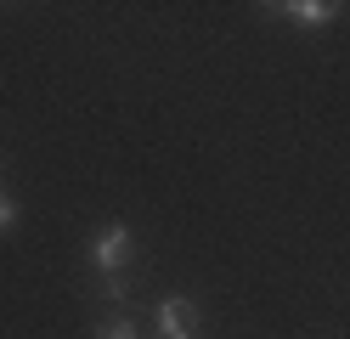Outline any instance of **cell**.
<instances>
[{"label": "cell", "instance_id": "277c9868", "mask_svg": "<svg viewBox=\"0 0 350 339\" xmlns=\"http://www.w3.org/2000/svg\"><path fill=\"white\" fill-rule=\"evenodd\" d=\"M102 339H136V328H130V316H113V323H102Z\"/></svg>", "mask_w": 350, "mask_h": 339}, {"label": "cell", "instance_id": "3957f363", "mask_svg": "<svg viewBox=\"0 0 350 339\" xmlns=\"http://www.w3.org/2000/svg\"><path fill=\"white\" fill-rule=\"evenodd\" d=\"M282 12H288L294 23H305V29H322V23L334 17L339 6H327V0H294V6H282Z\"/></svg>", "mask_w": 350, "mask_h": 339}, {"label": "cell", "instance_id": "6da1fadb", "mask_svg": "<svg viewBox=\"0 0 350 339\" xmlns=\"http://www.w3.org/2000/svg\"><path fill=\"white\" fill-rule=\"evenodd\" d=\"M91 255H96V266H102V277H119V266L130 260V226H102L96 232V243H91Z\"/></svg>", "mask_w": 350, "mask_h": 339}, {"label": "cell", "instance_id": "7a4b0ae2", "mask_svg": "<svg viewBox=\"0 0 350 339\" xmlns=\"http://www.w3.org/2000/svg\"><path fill=\"white\" fill-rule=\"evenodd\" d=\"M159 328H164V339H192V328H198V305H192V300H164L159 305Z\"/></svg>", "mask_w": 350, "mask_h": 339}, {"label": "cell", "instance_id": "5b68a950", "mask_svg": "<svg viewBox=\"0 0 350 339\" xmlns=\"http://www.w3.org/2000/svg\"><path fill=\"white\" fill-rule=\"evenodd\" d=\"M12 221H17V210H12V198H0V232H6Z\"/></svg>", "mask_w": 350, "mask_h": 339}]
</instances>
